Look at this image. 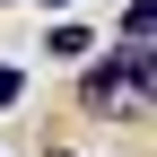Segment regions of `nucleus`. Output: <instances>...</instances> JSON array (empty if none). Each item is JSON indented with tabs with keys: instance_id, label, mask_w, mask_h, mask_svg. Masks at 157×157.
<instances>
[{
	"instance_id": "20e7f679",
	"label": "nucleus",
	"mask_w": 157,
	"mask_h": 157,
	"mask_svg": "<svg viewBox=\"0 0 157 157\" xmlns=\"http://www.w3.org/2000/svg\"><path fill=\"white\" fill-rule=\"evenodd\" d=\"M17 96H26V78H17L9 61H0V105H17Z\"/></svg>"
},
{
	"instance_id": "423d86ee",
	"label": "nucleus",
	"mask_w": 157,
	"mask_h": 157,
	"mask_svg": "<svg viewBox=\"0 0 157 157\" xmlns=\"http://www.w3.org/2000/svg\"><path fill=\"white\" fill-rule=\"evenodd\" d=\"M61 157H70V148H61Z\"/></svg>"
},
{
	"instance_id": "f03ea898",
	"label": "nucleus",
	"mask_w": 157,
	"mask_h": 157,
	"mask_svg": "<svg viewBox=\"0 0 157 157\" xmlns=\"http://www.w3.org/2000/svg\"><path fill=\"white\" fill-rule=\"evenodd\" d=\"M44 52H52V61H78V52H87V26H52Z\"/></svg>"
},
{
	"instance_id": "39448f33",
	"label": "nucleus",
	"mask_w": 157,
	"mask_h": 157,
	"mask_svg": "<svg viewBox=\"0 0 157 157\" xmlns=\"http://www.w3.org/2000/svg\"><path fill=\"white\" fill-rule=\"evenodd\" d=\"M44 9H70V0H44Z\"/></svg>"
},
{
	"instance_id": "f257e3e1",
	"label": "nucleus",
	"mask_w": 157,
	"mask_h": 157,
	"mask_svg": "<svg viewBox=\"0 0 157 157\" xmlns=\"http://www.w3.org/2000/svg\"><path fill=\"white\" fill-rule=\"evenodd\" d=\"M148 78H157L148 44H122L105 70H87V96H96V105H140V96H148Z\"/></svg>"
},
{
	"instance_id": "7ed1b4c3",
	"label": "nucleus",
	"mask_w": 157,
	"mask_h": 157,
	"mask_svg": "<svg viewBox=\"0 0 157 157\" xmlns=\"http://www.w3.org/2000/svg\"><path fill=\"white\" fill-rule=\"evenodd\" d=\"M122 44H148V0H131V9H122Z\"/></svg>"
}]
</instances>
